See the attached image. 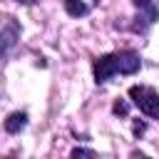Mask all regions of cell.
Here are the masks:
<instances>
[{"label":"cell","instance_id":"1","mask_svg":"<svg viewBox=\"0 0 159 159\" xmlns=\"http://www.w3.org/2000/svg\"><path fill=\"white\" fill-rule=\"evenodd\" d=\"M142 70V55L132 47H122L114 52H104L97 55L92 60V77L94 84H107L109 80H114L117 75H137Z\"/></svg>","mask_w":159,"mask_h":159},{"label":"cell","instance_id":"9","mask_svg":"<svg viewBox=\"0 0 159 159\" xmlns=\"http://www.w3.org/2000/svg\"><path fill=\"white\" fill-rule=\"evenodd\" d=\"M70 157H97V152L94 149H87V147H75L70 152Z\"/></svg>","mask_w":159,"mask_h":159},{"label":"cell","instance_id":"11","mask_svg":"<svg viewBox=\"0 0 159 159\" xmlns=\"http://www.w3.org/2000/svg\"><path fill=\"white\" fill-rule=\"evenodd\" d=\"M94 5H99V0H94Z\"/></svg>","mask_w":159,"mask_h":159},{"label":"cell","instance_id":"8","mask_svg":"<svg viewBox=\"0 0 159 159\" xmlns=\"http://www.w3.org/2000/svg\"><path fill=\"white\" fill-rule=\"evenodd\" d=\"M147 132V122H142V119H134L132 122V134L137 137V139H142V134Z\"/></svg>","mask_w":159,"mask_h":159},{"label":"cell","instance_id":"4","mask_svg":"<svg viewBox=\"0 0 159 159\" xmlns=\"http://www.w3.org/2000/svg\"><path fill=\"white\" fill-rule=\"evenodd\" d=\"M22 35V25L17 22V17L12 15H0V57H5Z\"/></svg>","mask_w":159,"mask_h":159},{"label":"cell","instance_id":"10","mask_svg":"<svg viewBox=\"0 0 159 159\" xmlns=\"http://www.w3.org/2000/svg\"><path fill=\"white\" fill-rule=\"evenodd\" d=\"M15 2H17V5H32L35 0H15Z\"/></svg>","mask_w":159,"mask_h":159},{"label":"cell","instance_id":"5","mask_svg":"<svg viewBox=\"0 0 159 159\" xmlns=\"http://www.w3.org/2000/svg\"><path fill=\"white\" fill-rule=\"evenodd\" d=\"M27 122H30V114L25 112V109H17V112H10L7 117H5V122H2V129L7 132V134H20V132H25V127H27Z\"/></svg>","mask_w":159,"mask_h":159},{"label":"cell","instance_id":"6","mask_svg":"<svg viewBox=\"0 0 159 159\" xmlns=\"http://www.w3.org/2000/svg\"><path fill=\"white\" fill-rule=\"evenodd\" d=\"M62 7L70 17H84L89 12V5L84 0H62Z\"/></svg>","mask_w":159,"mask_h":159},{"label":"cell","instance_id":"2","mask_svg":"<svg viewBox=\"0 0 159 159\" xmlns=\"http://www.w3.org/2000/svg\"><path fill=\"white\" fill-rule=\"evenodd\" d=\"M127 97L132 102V107L139 109V114H144L147 119L159 122V92L149 84H132L127 89Z\"/></svg>","mask_w":159,"mask_h":159},{"label":"cell","instance_id":"3","mask_svg":"<svg viewBox=\"0 0 159 159\" xmlns=\"http://www.w3.org/2000/svg\"><path fill=\"white\" fill-rule=\"evenodd\" d=\"M134 5V17L129 22V30L137 35H147L149 27L159 20V5L157 0H132Z\"/></svg>","mask_w":159,"mask_h":159},{"label":"cell","instance_id":"7","mask_svg":"<svg viewBox=\"0 0 159 159\" xmlns=\"http://www.w3.org/2000/svg\"><path fill=\"white\" fill-rule=\"evenodd\" d=\"M129 99H117L114 104H112V112H114V117H127V112H129Z\"/></svg>","mask_w":159,"mask_h":159}]
</instances>
